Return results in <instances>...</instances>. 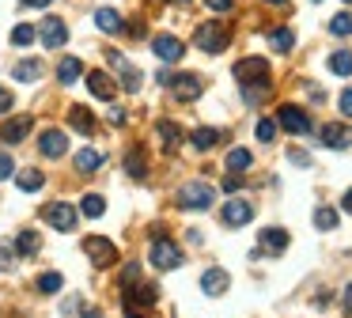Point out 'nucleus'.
Instances as JSON below:
<instances>
[{
  "instance_id": "43",
  "label": "nucleus",
  "mask_w": 352,
  "mask_h": 318,
  "mask_svg": "<svg viewBox=\"0 0 352 318\" xmlns=\"http://www.w3.org/2000/svg\"><path fill=\"white\" fill-rule=\"evenodd\" d=\"M341 114H344V118H352V88H349V91H341Z\"/></svg>"
},
{
  "instance_id": "12",
  "label": "nucleus",
  "mask_w": 352,
  "mask_h": 318,
  "mask_svg": "<svg viewBox=\"0 0 352 318\" xmlns=\"http://www.w3.org/2000/svg\"><path fill=\"white\" fill-rule=\"evenodd\" d=\"M250 220H254V204L250 201L235 197V201L224 204V224H228V228H243V224H250Z\"/></svg>"
},
{
  "instance_id": "28",
  "label": "nucleus",
  "mask_w": 352,
  "mask_h": 318,
  "mask_svg": "<svg viewBox=\"0 0 352 318\" xmlns=\"http://www.w3.org/2000/svg\"><path fill=\"white\" fill-rule=\"evenodd\" d=\"M80 212L87 216V220H98V216L107 212V201H103L98 194H87V197H80Z\"/></svg>"
},
{
  "instance_id": "21",
  "label": "nucleus",
  "mask_w": 352,
  "mask_h": 318,
  "mask_svg": "<svg viewBox=\"0 0 352 318\" xmlns=\"http://www.w3.org/2000/svg\"><path fill=\"white\" fill-rule=\"evenodd\" d=\"M68 122H72V129L83 133V137L95 133V114H91L87 106H72V110H68Z\"/></svg>"
},
{
  "instance_id": "54",
  "label": "nucleus",
  "mask_w": 352,
  "mask_h": 318,
  "mask_svg": "<svg viewBox=\"0 0 352 318\" xmlns=\"http://www.w3.org/2000/svg\"><path fill=\"white\" fill-rule=\"evenodd\" d=\"M178 4H189V0H178Z\"/></svg>"
},
{
  "instance_id": "23",
  "label": "nucleus",
  "mask_w": 352,
  "mask_h": 318,
  "mask_svg": "<svg viewBox=\"0 0 352 318\" xmlns=\"http://www.w3.org/2000/svg\"><path fill=\"white\" fill-rule=\"evenodd\" d=\"M156 137L163 140V152H174V148L182 144V129L174 122H159L156 125Z\"/></svg>"
},
{
  "instance_id": "53",
  "label": "nucleus",
  "mask_w": 352,
  "mask_h": 318,
  "mask_svg": "<svg viewBox=\"0 0 352 318\" xmlns=\"http://www.w3.org/2000/svg\"><path fill=\"white\" fill-rule=\"evenodd\" d=\"M265 4H284V0H265Z\"/></svg>"
},
{
  "instance_id": "38",
  "label": "nucleus",
  "mask_w": 352,
  "mask_h": 318,
  "mask_svg": "<svg viewBox=\"0 0 352 318\" xmlns=\"http://www.w3.org/2000/svg\"><path fill=\"white\" fill-rule=\"evenodd\" d=\"M137 280H140V265H137V261H129V265L122 269V277H118V284L129 288V284H137Z\"/></svg>"
},
{
  "instance_id": "8",
  "label": "nucleus",
  "mask_w": 352,
  "mask_h": 318,
  "mask_svg": "<svg viewBox=\"0 0 352 318\" xmlns=\"http://www.w3.org/2000/svg\"><path fill=\"white\" fill-rule=\"evenodd\" d=\"M42 220L53 224V228H61V231H72L76 228V209H72V204H65V201L46 204V209H42Z\"/></svg>"
},
{
  "instance_id": "52",
  "label": "nucleus",
  "mask_w": 352,
  "mask_h": 318,
  "mask_svg": "<svg viewBox=\"0 0 352 318\" xmlns=\"http://www.w3.org/2000/svg\"><path fill=\"white\" fill-rule=\"evenodd\" d=\"M125 318H140V315H137V310H129V315H125Z\"/></svg>"
},
{
  "instance_id": "3",
  "label": "nucleus",
  "mask_w": 352,
  "mask_h": 318,
  "mask_svg": "<svg viewBox=\"0 0 352 318\" xmlns=\"http://www.w3.org/2000/svg\"><path fill=\"white\" fill-rule=\"evenodd\" d=\"M213 201H216V189L208 182H189V186L178 189V209L205 212V209H213Z\"/></svg>"
},
{
  "instance_id": "31",
  "label": "nucleus",
  "mask_w": 352,
  "mask_h": 318,
  "mask_svg": "<svg viewBox=\"0 0 352 318\" xmlns=\"http://www.w3.org/2000/svg\"><path fill=\"white\" fill-rule=\"evenodd\" d=\"M329 72L334 76H349L352 72V49H337L334 57H329Z\"/></svg>"
},
{
  "instance_id": "33",
  "label": "nucleus",
  "mask_w": 352,
  "mask_h": 318,
  "mask_svg": "<svg viewBox=\"0 0 352 318\" xmlns=\"http://www.w3.org/2000/svg\"><path fill=\"white\" fill-rule=\"evenodd\" d=\"M61 288H65V277H61V273H42L38 277V292L42 295H57Z\"/></svg>"
},
{
  "instance_id": "41",
  "label": "nucleus",
  "mask_w": 352,
  "mask_h": 318,
  "mask_svg": "<svg viewBox=\"0 0 352 318\" xmlns=\"http://www.w3.org/2000/svg\"><path fill=\"white\" fill-rule=\"evenodd\" d=\"M0 265H16V254H12V243H0Z\"/></svg>"
},
{
  "instance_id": "4",
  "label": "nucleus",
  "mask_w": 352,
  "mask_h": 318,
  "mask_svg": "<svg viewBox=\"0 0 352 318\" xmlns=\"http://www.w3.org/2000/svg\"><path fill=\"white\" fill-rule=\"evenodd\" d=\"M231 72H235V80L243 83H269V61L265 57H243V61H235V68H231Z\"/></svg>"
},
{
  "instance_id": "37",
  "label": "nucleus",
  "mask_w": 352,
  "mask_h": 318,
  "mask_svg": "<svg viewBox=\"0 0 352 318\" xmlns=\"http://www.w3.org/2000/svg\"><path fill=\"white\" fill-rule=\"evenodd\" d=\"M34 42V27L31 23H19L16 31H12V46H19V49H27Z\"/></svg>"
},
{
  "instance_id": "24",
  "label": "nucleus",
  "mask_w": 352,
  "mask_h": 318,
  "mask_svg": "<svg viewBox=\"0 0 352 318\" xmlns=\"http://www.w3.org/2000/svg\"><path fill=\"white\" fill-rule=\"evenodd\" d=\"M16 186L23 189V194H34V189L46 186V174L34 171V167H27V171H19V174H16Z\"/></svg>"
},
{
  "instance_id": "34",
  "label": "nucleus",
  "mask_w": 352,
  "mask_h": 318,
  "mask_svg": "<svg viewBox=\"0 0 352 318\" xmlns=\"http://www.w3.org/2000/svg\"><path fill=\"white\" fill-rule=\"evenodd\" d=\"M314 228H319V231H334L337 228V209H329V204L314 209Z\"/></svg>"
},
{
  "instance_id": "42",
  "label": "nucleus",
  "mask_w": 352,
  "mask_h": 318,
  "mask_svg": "<svg viewBox=\"0 0 352 318\" xmlns=\"http://www.w3.org/2000/svg\"><path fill=\"white\" fill-rule=\"evenodd\" d=\"M12 103H16V98H12V91H8V88H0V114H8Z\"/></svg>"
},
{
  "instance_id": "36",
  "label": "nucleus",
  "mask_w": 352,
  "mask_h": 318,
  "mask_svg": "<svg viewBox=\"0 0 352 318\" xmlns=\"http://www.w3.org/2000/svg\"><path fill=\"white\" fill-rule=\"evenodd\" d=\"M250 163H254V155L246 152V148H231L228 152V171H246Z\"/></svg>"
},
{
  "instance_id": "13",
  "label": "nucleus",
  "mask_w": 352,
  "mask_h": 318,
  "mask_svg": "<svg viewBox=\"0 0 352 318\" xmlns=\"http://www.w3.org/2000/svg\"><path fill=\"white\" fill-rule=\"evenodd\" d=\"M87 91L95 98H103V103H110V98L118 95V80H110L103 68H91V72H87Z\"/></svg>"
},
{
  "instance_id": "25",
  "label": "nucleus",
  "mask_w": 352,
  "mask_h": 318,
  "mask_svg": "<svg viewBox=\"0 0 352 318\" xmlns=\"http://www.w3.org/2000/svg\"><path fill=\"white\" fill-rule=\"evenodd\" d=\"M16 250L23 254V258H34V254L42 250V239H38V231H19V235H16Z\"/></svg>"
},
{
  "instance_id": "16",
  "label": "nucleus",
  "mask_w": 352,
  "mask_h": 318,
  "mask_svg": "<svg viewBox=\"0 0 352 318\" xmlns=\"http://www.w3.org/2000/svg\"><path fill=\"white\" fill-rule=\"evenodd\" d=\"M107 57H110V65L118 68V76H122V88H125V91H140V72H137V68H133L129 61L118 53V49H110Z\"/></svg>"
},
{
  "instance_id": "10",
  "label": "nucleus",
  "mask_w": 352,
  "mask_h": 318,
  "mask_svg": "<svg viewBox=\"0 0 352 318\" xmlns=\"http://www.w3.org/2000/svg\"><path fill=\"white\" fill-rule=\"evenodd\" d=\"M38 152L46 155V159H61V155L68 152V137H65V129H46L38 137Z\"/></svg>"
},
{
  "instance_id": "20",
  "label": "nucleus",
  "mask_w": 352,
  "mask_h": 318,
  "mask_svg": "<svg viewBox=\"0 0 352 318\" xmlns=\"http://www.w3.org/2000/svg\"><path fill=\"white\" fill-rule=\"evenodd\" d=\"M95 27H98L103 34H122V31H125V19L118 16L114 8H98V12H95Z\"/></svg>"
},
{
  "instance_id": "14",
  "label": "nucleus",
  "mask_w": 352,
  "mask_h": 318,
  "mask_svg": "<svg viewBox=\"0 0 352 318\" xmlns=\"http://www.w3.org/2000/svg\"><path fill=\"white\" fill-rule=\"evenodd\" d=\"M122 300H125V307H129V310L152 307V303L159 300V288H156V284H129V292H125Z\"/></svg>"
},
{
  "instance_id": "44",
  "label": "nucleus",
  "mask_w": 352,
  "mask_h": 318,
  "mask_svg": "<svg viewBox=\"0 0 352 318\" xmlns=\"http://www.w3.org/2000/svg\"><path fill=\"white\" fill-rule=\"evenodd\" d=\"M239 186H243V174H228V178H224V189H228V194H235Z\"/></svg>"
},
{
  "instance_id": "55",
  "label": "nucleus",
  "mask_w": 352,
  "mask_h": 318,
  "mask_svg": "<svg viewBox=\"0 0 352 318\" xmlns=\"http://www.w3.org/2000/svg\"><path fill=\"white\" fill-rule=\"evenodd\" d=\"M349 4H352V0H349Z\"/></svg>"
},
{
  "instance_id": "26",
  "label": "nucleus",
  "mask_w": 352,
  "mask_h": 318,
  "mask_svg": "<svg viewBox=\"0 0 352 318\" xmlns=\"http://www.w3.org/2000/svg\"><path fill=\"white\" fill-rule=\"evenodd\" d=\"M103 167V152H95V148H83V152H76V171L91 174Z\"/></svg>"
},
{
  "instance_id": "47",
  "label": "nucleus",
  "mask_w": 352,
  "mask_h": 318,
  "mask_svg": "<svg viewBox=\"0 0 352 318\" xmlns=\"http://www.w3.org/2000/svg\"><path fill=\"white\" fill-rule=\"evenodd\" d=\"M110 125H125V110H122V106H114V110H110Z\"/></svg>"
},
{
  "instance_id": "39",
  "label": "nucleus",
  "mask_w": 352,
  "mask_h": 318,
  "mask_svg": "<svg viewBox=\"0 0 352 318\" xmlns=\"http://www.w3.org/2000/svg\"><path fill=\"white\" fill-rule=\"evenodd\" d=\"M273 137H277V122H269V118H262V122H258V140H265V144H269Z\"/></svg>"
},
{
  "instance_id": "32",
  "label": "nucleus",
  "mask_w": 352,
  "mask_h": 318,
  "mask_svg": "<svg viewBox=\"0 0 352 318\" xmlns=\"http://www.w3.org/2000/svg\"><path fill=\"white\" fill-rule=\"evenodd\" d=\"M269 46L280 49V53H288V49L295 46V34L288 31V27H277V31H269Z\"/></svg>"
},
{
  "instance_id": "30",
  "label": "nucleus",
  "mask_w": 352,
  "mask_h": 318,
  "mask_svg": "<svg viewBox=\"0 0 352 318\" xmlns=\"http://www.w3.org/2000/svg\"><path fill=\"white\" fill-rule=\"evenodd\" d=\"M125 171H129L133 178H144L148 163H144V152H140V148H129V152H125Z\"/></svg>"
},
{
  "instance_id": "1",
  "label": "nucleus",
  "mask_w": 352,
  "mask_h": 318,
  "mask_svg": "<svg viewBox=\"0 0 352 318\" xmlns=\"http://www.w3.org/2000/svg\"><path fill=\"white\" fill-rule=\"evenodd\" d=\"M193 46L201 49V53H220V49H228V27H224L220 19L201 23L193 31Z\"/></svg>"
},
{
  "instance_id": "51",
  "label": "nucleus",
  "mask_w": 352,
  "mask_h": 318,
  "mask_svg": "<svg viewBox=\"0 0 352 318\" xmlns=\"http://www.w3.org/2000/svg\"><path fill=\"white\" fill-rule=\"evenodd\" d=\"M341 209H344V212H352V189H349V194L341 197Z\"/></svg>"
},
{
  "instance_id": "48",
  "label": "nucleus",
  "mask_w": 352,
  "mask_h": 318,
  "mask_svg": "<svg viewBox=\"0 0 352 318\" xmlns=\"http://www.w3.org/2000/svg\"><path fill=\"white\" fill-rule=\"evenodd\" d=\"M19 4H27V8H46V4H53V0H19Z\"/></svg>"
},
{
  "instance_id": "9",
  "label": "nucleus",
  "mask_w": 352,
  "mask_h": 318,
  "mask_svg": "<svg viewBox=\"0 0 352 318\" xmlns=\"http://www.w3.org/2000/svg\"><path fill=\"white\" fill-rule=\"evenodd\" d=\"M152 53H156L159 61H167V65H174V61H182L186 46H182V38H174V34H156V42H152Z\"/></svg>"
},
{
  "instance_id": "5",
  "label": "nucleus",
  "mask_w": 352,
  "mask_h": 318,
  "mask_svg": "<svg viewBox=\"0 0 352 318\" xmlns=\"http://www.w3.org/2000/svg\"><path fill=\"white\" fill-rule=\"evenodd\" d=\"M148 261L156 265V269H174V265H182V250L171 243V239H163V235H156V243H152V254H148Z\"/></svg>"
},
{
  "instance_id": "22",
  "label": "nucleus",
  "mask_w": 352,
  "mask_h": 318,
  "mask_svg": "<svg viewBox=\"0 0 352 318\" xmlns=\"http://www.w3.org/2000/svg\"><path fill=\"white\" fill-rule=\"evenodd\" d=\"M83 76V61L80 57H61L57 61V80L61 83H76Z\"/></svg>"
},
{
  "instance_id": "17",
  "label": "nucleus",
  "mask_w": 352,
  "mask_h": 318,
  "mask_svg": "<svg viewBox=\"0 0 352 318\" xmlns=\"http://www.w3.org/2000/svg\"><path fill=\"white\" fill-rule=\"evenodd\" d=\"M322 144H326V148H337V152H344V148L352 144V129H349V125H337V122L322 125Z\"/></svg>"
},
{
  "instance_id": "6",
  "label": "nucleus",
  "mask_w": 352,
  "mask_h": 318,
  "mask_svg": "<svg viewBox=\"0 0 352 318\" xmlns=\"http://www.w3.org/2000/svg\"><path fill=\"white\" fill-rule=\"evenodd\" d=\"M171 91L178 103H193V98H201V91H205V80L197 72H178L171 76Z\"/></svg>"
},
{
  "instance_id": "27",
  "label": "nucleus",
  "mask_w": 352,
  "mask_h": 318,
  "mask_svg": "<svg viewBox=\"0 0 352 318\" xmlns=\"http://www.w3.org/2000/svg\"><path fill=\"white\" fill-rule=\"evenodd\" d=\"M12 76H16L19 83H34L42 76V61H19V65L12 68Z\"/></svg>"
},
{
  "instance_id": "19",
  "label": "nucleus",
  "mask_w": 352,
  "mask_h": 318,
  "mask_svg": "<svg viewBox=\"0 0 352 318\" xmlns=\"http://www.w3.org/2000/svg\"><path fill=\"white\" fill-rule=\"evenodd\" d=\"M228 284H231V277L224 269H205V277H201V288H205V295H224L228 292Z\"/></svg>"
},
{
  "instance_id": "40",
  "label": "nucleus",
  "mask_w": 352,
  "mask_h": 318,
  "mask_svg": "<svg viewBox=\"0 0 352 318\" xmlns=\"http://www.w3.org/2000/svg\"><path fill=\"white\" fill-rule=\"evenodd\" d=\"M12 174H16V163H12V155H8V152H0V182L12 178Z\"/></svg>"
},
{
  "instance_id": "46",
  "label": "nucleus",
  "mask_w": 352,
  "mask_h": 318,
  "mask_svg": "<svg viewBox=\"0 0 352 318\" xmlns=\"http://www.w3.org/2000/svg\"><path fill=\"white\" fill-rule=\"evenodd\" d=\"M288 159H292V163H299V167H311V155H307V152H292Z\"/></svg>"
},
{
  "instance_id": "29",
  "label": "nucleus",
  "mask_w": 352,
  "mask_h": 318,
  "mask_svg": "<svg viewBox=\"0 0 352 318\" xmlns=\"http://www.w3.org/2000/svg\"><path fill=\"white\" fill-rule=\"evenodd\" d=\"M189 140H193L197 152H208V148H216V140H220V129H208V125H205V129H193V137H189Z\"/></svg>"
},
{
  "instance_id": "18",
  "label": "nucleus",
  "mask_w": 352,
  "mask_h": 318,
  "mask_svg": "<svg viewBox=\"0 0 352 318\" xmlns=\"http://www.w3.org/2000/svg\"><path fill=\"white\" fill-rule=\"evenodd\" d=\"M258 239H262V250H265V254H273V258L288 250V231H284V228H265Z\"/></svg>"
},
{
  "instance_id": "11",
  "label": "nucleus",
  "mask_w": 352,
  "mask_h": 318,
  "mask_svg": "<svg viewBox=\"0 0 352 318\" xmlns=\"http://www.w3.org/2000/svg\"><path fill=\"white\" fill-rule=\"evenodd\" d=\"M31 129H34V122H31L27 114L8 118V122L0 125V140H4V144H19V140H27V137H31Z\"/></svg>"
},
{
  "instance_id": "45",
  "label": "nucleus",
  "mask_w": 352,
  "mask_h": 318,
  "mask_svg": "<svg viewBox=\"0 0 352 318\" xmlns=\"http://www.w3.org/2000/svg\"><path fill=\"white\" fill-rule=\"evenodd\" d=\"M205 4H208V8H213V12H228L231 4H235V0H205Z\"/></svg>"
},
{
  "instance_id": "35",
  "label": "nucleus",
  "mask_w": 352,
  "mask_h": 318,
  "mask_svg": "<svg viewBox=\"0 0 352 318\" xmlns=\"http://www.w3.org/2000/svg\"><path fill=\"white\" fill-rule=\"evenodd\" d=\"M329 34H337V38H349V34H352V12H337V16L329 19Z\"/></svg>"
},
{
  "instance_id": "49",
  "label": "nucleus",
  "mask_w": 352,
  "mask_h": 318,
  "mask_svg": "<svg viewBox=\"0 0 352 318\" xmlns=\"http://www.w3.org/2000/svg\"><path fill=\"white\" fill-rule=\"evenodd\" d=\"M341 303H344V310H352V284L344 288V295H341Z\"/></svg>"
},
{
  "instance_id": "7",
  "label": "nucleus",
  "mask_w": 352,
  "mask_h": 318,
  "mask_svg": "<svg viewBox=\"0 0 352 318\" xmlns=\"http://www.w3.org/2000/svg\"><path fill=\"white\" fill-rule=\"evenodd\" d=\"M277 122L284 125L288 133H295V137H303V133H311V118H307V110H299V106H280L277 110Z\"/></svg>"
},
{
  "instance_id": "50",
  "label": "nucleus",
  "mask_w": 352,
  "mask_h": 318,
  "mask_svg": "<svg viewBox=\"0 0 352 318\" xmlns=\"http://www.w3.org/2000/svg\"><path fill=\"white\" fill-rule=\"evenodd\" d=\"M83 318H103V310H98V307H83Z\"/></svg>"
},
{
  "instance_id": "2",
  "label": "nucleus",
  "mask_w": 352,
  "mask_h": 318,
  "mask_svg": "<svg viewBox=\"0 0 352 318\" xmlns=\"http://www.w3.org/2000/svg\"><path fill=\"white\" fill-rule=\"evenodd\" d=\"M83 254H87V261L95 265V269L118 265V243H110L107 235H87L83 239Z\"/></svg>"
},
{
  "instance_id": "15",
  "label": "nucleus",
  "mask_w": 352,
  "mask_h": 318,
  "mask_svg": "<svg viewBox=\"0 0 352 318\" xmlns=\"http://www.w3.org/2000/svg\"><path fill=\"white\" fill-rule=\"evenodd\" d=\"M65 42H68L65 19H42V46H46V49H61Z\"/></svg>"
}]
</instances>
